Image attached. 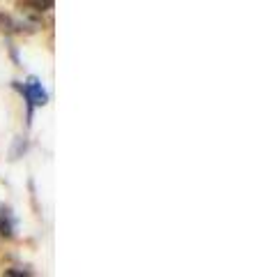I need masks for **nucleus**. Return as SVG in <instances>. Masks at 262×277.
<instances>
[{
  "mask_svg": "<svg viewBox=\"0 0 262 277\" xmlns=\"http://www.w3.org/2000/svg\"><path fill=\"white\" fill-rule=\"evenodd\" d=\"M0 236H12V229L5 220H0Z\"/></svg>",
  "mask_w": 262,
  "mask_h": 277,
  "instance_id": "39448f33",
  "label": "nucleus"
},
{
  "mask_svg": "<svg viewBox=\"0 0 262 277\" xmlns=\"http://www.w3.org/2000/svg\"><path fill=\"white\" fill-rule=\"evenodd\" d=\"M3 277H30L28 272H23V270H16V268H10V270H5V275Z\"/></svg>",
  "mask_w": 262,
  "mask_h": 277,
  "instance_id": "7ed1b4c3",
  "label": "nucleus"
},
{
  "mask_svg": "<svg viewBox=\"0 0 262 277\" xmlns=\"http://www.w3.org/2000/svg\"><path fill=\"white\" fill-rule=\"evenodd\" d=\"M23 93H25V97H28L32 104H46V93H44V88H42V83L35 79V76H30L28 79V83L23 86Z\"/></svg>",
  "mask_w": 262,
  "mask_h": 277,
  "instance_id": "f257e3e1",
  "label": "nucleus"
},
{
  "mask_svg": "<svg viewBox=\"0 0 262 277\" xmlns=\"http://www.w3.org/2000/svg\"><path fill=\"white\" fill-rule=\"evenodd\" d=\"M0 30H3V33H12V30H14V21H12L7 14H0Z\"/></svg>",
  "mask_w": 262,
  "mask_h": 277,
  "instance_id": "f03ea898",
  "label": "nucleus"
},
{
  "mask_svg": "<svg viewBox=\"0 0 262 277\" xmlns=\"http://www.w3.org/2000/svg\"><path fill=\"white\" fill-rule=\"evenodd\" d=\"M28 7H37L40 12H44V10H51L53 7V3H25Z\"/></svg>",
  "mask_w": 262,
  "mask_h": 277,
  "instance_id": "20e7f679",
  "label": "nucleus"
}]
</instances>
